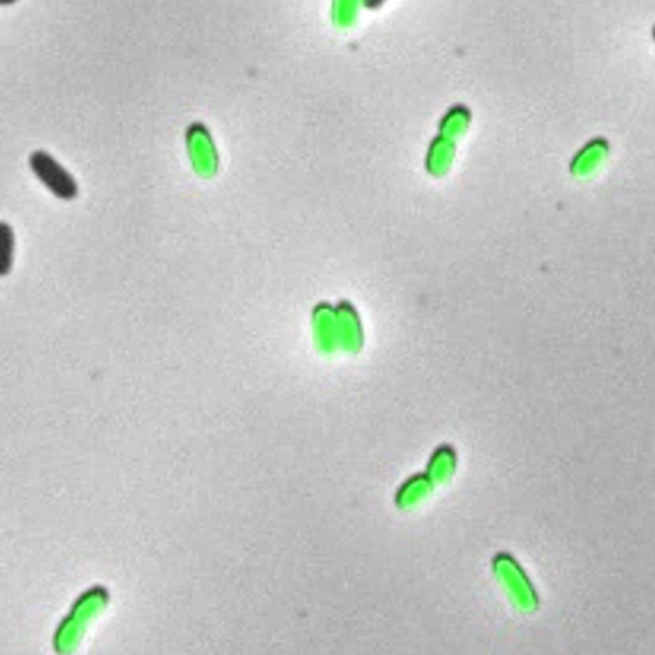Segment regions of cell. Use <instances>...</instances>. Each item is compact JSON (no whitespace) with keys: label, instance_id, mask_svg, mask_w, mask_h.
Wrapping results in <instances>:
<instances>
[{"label":"cell","instance_id":"6da1fadb","mask_svg":"<svg viewBox=\"0 0 655 655\" xmlns=\"http://www.w3.org/2000/svg\"><path fill=\"white\" fill-rule=\"evenodd\" d=\"M31 167L34 172L41 178V182L62 199H73L77 196V183L73 180L72 175L62 165L57 164L49 154L34 153L30 159Z\"/></svg>","mask_w":655,"mask_h":655}]
</instances>
